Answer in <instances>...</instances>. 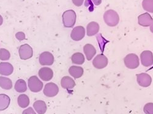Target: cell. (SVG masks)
<instances>
[{
	"instance_id": "6da1fadb",
	"label": "cell",
	"mask_w": 153,
	"mask_h": 114,
	"mask_svg": "<svg viewBox=\"0 0 153 114\" xmlns=\"http://www.w3.org/2000/svg\"><path fill=\"white\" fill-rule=\"evenodd\" d=\"M64 26L66 28H72L76 22V14L73 10H66L62 15Z\"/></svg>"
},
{
	"instance_id": "7a4b0ae2",
	"label": "cell",
	"mask_w": 153,
	"mask_h": 114,
	"mask_svg": "<svg viewBox=\"0 0 153 114\" xmlns=\"http://www.w3.org/2000/svg\"><path fill=\"white\" fill-rule=\"evenodd\" d=\"M104 19L108 26L111 27L116 26L120 21V17L118 13L116 11L111 9L105 12Z\"/></svg>"
},
{
	"instance_id": "3957f363",
	"label": "cell",
	"mask_w": 153,
	"mask_h": 114,
	"mask_svg": "<svg viewBox=\"0 0 153 114\" xmlns=\"http://www.w3.org/2000/svg\"><path fill=\"white\" fill-rule=\"evenodd\" d=\"M125 65L129 69H135L140 64L139 58L135 54H129L127 55L124 59Z\"/></svg>"
},
{
	"instance_id": "277c9868",
	"label": "cell",
	"mask_w": 153,
	"mask_h": 114,
	"mask_svg": "<svg viewBox=\"0 0 153 114\" xmlns=\"http://www.w3.org/2000/svg\"><path fill=\"white\" fill-rule=\"evenodd\" d=\"M28 87L31 92L37 93L42 89L43 83L36 76H33L28 79Z\"/></svg>"
},
{
	"instance_id": "5b68a950",
	"label": "cell",
	"mask_w": 153,
	"mask_h": 114,
	"mask_svg": "<svg viewBox=\"0 0 153 114\" xmlns=\"http://www.w3.org/2000/svg\"><path fill=\"white\" fill-rule=\"evenodd\" d=\"M19 56L22 60H27L32 57L33 55V50L28 44L22 45L19 49Z\"/></svg>"
},
{
	"instance_id": "8992f818",
	"label": "cell",
	"mask_w": 153,
	"mask_h": 114,
	"mask_svg": "<svg viewBox=\"0 0 153 114\" xmlns=\"http://www.w3.org/2000/svg\"><path fill=\"white\" fill-rule=\"evenodd\" d=\"M108 60L107 57L102 54H100L97 55L93 61V66L97 69H102L107 67L108 65Z\"/></svg>"
},
{
	"instance_id": "52a82bcc",
	"label": "cell",
	"mask_w": 153,
	"mask_h": 114,
	"mask_svg": "<svg viewBox=\"0 0 153 114\" xmlns=\"http://www.w3.org/2000/svg\"><path fill=\"white\" fill-rule=\"evenodd\" d=\"M59 92L58 85L53 82H50L45 85L44 94L47 97H54Z\"/></svg>"
},
{
	"instance_id": "ba28073f",
	"label": "cell",
	"mask_w": 153,
	"mask_h": 114,
	"mask_svg": "<svg viewBox=\"0 0 153 114\" xmlns=\"http://www.w3.org/2000/svg\"><path fill=\"white\" fill-rule=\"evenodd\" d=\"M39 61L41 65H52L54 62V57L51 53L45 51L40 54Z\"/></svg>"
},
{
	"instance_id": "9c48e42d",
	"label": "cell",
	"mask_w": 153,
	"mask_h": 114,
	"mask_svg": "<svg viewBox=\"0 0 153 114\" xmlns=\"http://www.w3.org/2000/svg\"><path fill=\"white\" fill-rule=\"evenodd\" d=\"M140 59L142 65L149 67L153 64V54L151 51H144L140 54Z\"/></svg>"
},
{
	"instance_id": "30bf717a",
	"label": "cell",
	"mask_w": 153,
	"mask_h": 114,
	"mask_svg": "<svg viewBox=\"0 0 153 114\" xmlns=\"http://www.w3.org/2000/svg\"><path fill=\"white\" fill-rule=\"evenodd\" d=\"M137 81L140 86L148 87L151 84L152 78L148 74L143 73L137 75Z\"/></svg>"
},
{
	"instance_id": "8fae6325",
	"label": "cell",
	"mask_w": 153,
	"mask_h": 114,
	"mask_svg": "<svg viewBox=\"0 0 153 114\" xmlns=\"http://www.w3.org/2000/svg\"><path fill=\"white\" fill-rule=\"evenodd\" d=\"M85 35V29L82 26H76L74 28L71 34V37L72 39L75 41H80L83 39V37Z\"/></svg>"
},
{
	"instance_id": "7c38bea8",
	"label": "cell",
	"mask_w": 153,
	"mask_h": 114,
	"mask_svg": "<svg viewBox=\"0 0 153 114\" xmlns=\"http://www.w3.org/2000/svg\"><path fill=\"white\" fill-rule=\"evenodd\" d=\"M38 74H39L40 78L44 81H49L53 77V70L48 67L41 68Z\"/></svg>"
},
{
	"instance_id": "4fadbf2b",
	"label": "cell",
	"mask_w": 153,
	"mask_h": 114,
	"mask_svg": "<svg viewBox=\"0 0 153 114\" xmlns=\"http://www.w3.org/2000/svg\"><path fill=\"white\" fill-rule=\"evenodd\" d=\"M152 18L148 13H145L140 15L138 17V22L140 26L143 27H148L151 25Z\"/></svg>"
},
{
	"instance_id": "5bb4252c",
	"label": "cell",
	"mask_w": 153,
	"mask_h": 114,
	"mask_svg": "<svg viewBox=\"0 0 153 114\" xmlns=\"http://www.w3.org/2000/svg\"><path fill=\"white\" fill-rule=\"evenodd\" d=\"M14 71V67L8 62L0 63V74L4 76H9Z\"/></svg>"
},
{
	"instance_id": "9a60e30c",
	"label": "cell",
	"mask_w": 153,
	"mask_h": 114,
	"mask_svg": "<svg viewBox=\"0 0 153 114\" xmlns=\"http://www.w3.org/2000/svg\"><path fill=\"white\" fill-rule=\"evenodd\" d=\"M83 51L88 60H91L96 54V49L91 44H86L83 47Z\"/></svg>"
},
{
	"instance_id": "2e32d148",
	"label": "cell",
	"mask_w": 153,
	"mask_h": 114,
	"mask_svg": "<svg viewBox=\"0 0 153 114\" xmlns=\"http://www.w3.org/2000/svg\"><path fill=\"white\" fill-rule=\"evenodd\" d=\"M99 25L97 22L92 21L88 23L86 27V34L88 36H93L98 33L99 31Z\"/></svg>"
},
{
	"instance_id": "e0dca14e",
	"label": "cell",
	"mask_w": 153,
	"mask_h": 114,
	"mask_svg": "<svg viewBox=\"0 0 153 114\" xmlns=\"http://www.w3.org/2000/svg\"><path fill=\"white\" fill-rule=\"evenodd\" d=\"M61 85L63 88L71 90L75 86V82L72 78L69 76L63 77L61 81Z\"/></svg>"
},
{
	"instance_id": "ac0fdd59",
	"label": "cell",
	"mask_w": 153,
	"mask_h": 114,
	"mask_svg": "<svg viewBox=\"0 0 153 114\" xmlns=\"http://www.w3.org/2000/svg\"><path fill=\"white\" fill-rule=\"evenodd\" d=\"M83 68L81 67L71 66L69 69V73L75 79L81 78L83 74Z\"/></svg>"
},
{
	"instance_id": "d6986e66",
	"label": "cell",
	"mask_w": 153,
	"mask_h": 114,
	"mask_svg": "<svg viewBox=\"0 0 153 114\" xmlns=\"http://www.w3.org/2000/svg\"><path fill=\"white\" fill-rule=\"evenodd\" d=\"M35 110L39 114H44L47 111V105L44 101L38 100L33 104Z\"/></svg>"
},
{
	"instance_id": "ffe728a7",
	"label": "cell",
	"mask_w": 153,
	"mask_h": 114,
	"mask_svg": "<svg viewBox=\"0 0 153 114\" xmlns=\"http://www.w3.org/2000/svg\"><path fill=\"white\" fill-rule=\"evenodd\" d=\"M10 99L5 94H0V111L6 109L10 104Z\"/></svg>"
},
{
	"instance_id": "44dd1931",
	"label": "cell",
	"mask_w": 153,
	"mask_h": 114,
	"mask_svg": "<svg viewBox=\"0 0 153 114\" xmlns=\"http://www.w3.org/2000/svg\"><path fill=\"white\" fill-rule=\"evenodd\" d=\"M17 102L20 107L25 108L30 105V98L27 95L22 94L19 96Z\"/></svg>"
},
{
	"instance_id": "7402d4cb",
	"label": "cell",
	"mask_w": 153,
	"mask_h": 114,
	"mask_svg": "<svg viewBox=\"0 0 153 114\" xmlns=\"http://www.w3.org/2000/svg\"><path fill=\"white\" fill-rule=\"evenodd\" d=\"M15 90L19 93H23L26 92L27 90V86L26 82L23 79H19L17 81L15 84Z\"/></svg>"
},
{
	"instance_id": "603a6c76",
	"label": "cell",
	"mask_w": 153,
	"mask_h": 114,
	"mask_svg": "<svg viewBox=\"0 0 153 114\" xmlns=\"http://www.w3.org/2000/svg\"><path fill=\"white\" fill-rule=\"evenodd\" d=\"M0 87L5 90H10L12 87V81L6 77H0Z\"/></svg>"
},
{
	"instance_id": "cb8c5ba5",
	"label": "cell",
	"mask_w": 153,
	"mask_h": 114,
	"mask_svg": "<svg viewBox=\"0 0 153 114\" xmlns=\"http://www.w3.org/2000/svg\"><path fill=\"white\" fill-rule=\"evenodd\" d=\"M71 60L74 64L77 65H82L85 62V56L82 53H76L72 56Z\"/></svg>"
},
{
	"instance_id": "d4e9b609",
	"label": "cell",
	"mask_w": 153,
	"mask_h": 114,
	"mask_svg": "<svg viewBox=\"0 0 153 114\" xmlns=\"http://www.w3.org/2000/svg\"><path fill=\"white\" fill-rule=\"evenodd\" d=\"M142 6L145 10L153 13V0H143Z\"/></svg>"
},
{
	"instance_id": "484cf974",
	"label": "cell",
	"mask_w": 153,
	"mask_h": 114,
	"mask_svg": "<svg viewBox=\"0 0 153 114\" xmlns=\"http://www.w3.org/2000/svg\"><path fill=\"white\" fill-rule=\"evenodd\" d=\"M10 57V54L8 50L1 48L0 49V60H8Z\"/></svg>"
},
{
	"instance_id": "4316f807",
	"label": "cell",
	"mask_w": 153,
	"mask_h": 114,
	"mask_svg": "<svg viewBox=\"0 0 153 114\" xmlns=\"http://www.w3.org/2000/svg\"><path fill=\"white\" fill-rule=\"evenodd\" d=\"M143 111L145 114H153V103H149L145 104Z\"/></svg>"
},
{
	"instance_id": "83f0119b",
	"label": "cell",
	"mask_w": 153,
	"mask_h": 114,
	"mask_svg": "<svg viewBox=\"0 0 153 114\" xmlns=\"http://www.w3.org/2000/svg\"><path fill=\"white\" fill-rule=\"evenodd\" d=\"M16 37L17 39L20 40H23L25 39V34L23 32H19L16 34Z\"/></svg>"
},
{
	"instance_id": "f1b7e54d",
	"label": "cell",
	"mask_w": 153,
	"mask_h": 114,
	"mask_svg": "<svg viewBox=\"0 0 153 114\" xmlns=\"http://www.w3.org/2000/svg\"><path fill=\"white\" fill-rule=\"evenodd\" d=\"M22 114H36L32 107H28L23 111Z\"/></svg>"
},
{
	"instance_id": "f546056e",
	"label": "cell",
	"mask_w": 153,
	"mask_h": 114,
	"mask_svg": "<svg viewBox=\"0 0 153 114\" xmlns=\"http://www.w3.org/2000/svg\"><path fill=\"white\" fill-rule=\"evenodd\" d=\"M84 0H72V2L74 3V5H75L76 6L80 7L81 6L83 3Z\"/></svg>"
},
{
	"instance_id": "4dcf8cb0",
	"label": "cell",
	"mask_w": 153,
	"mask_h": 114,
	"mask_svg": "<svg viewBox=\"0 0 153 114\" xmlns=\"http://www.w3.org/2000/svg\"><path fill=\"white\" fill-rule=\"evenodd\" d=\"M92 1L94 3V4L96 6H99L101 4L102 0H92Z\"/></svg>"
},
{
	"instance_id": "1f68e13d",
	"label": "cell",
	"mask_w": 153,
	"mask_h": 114,
	"mask_svg": "<svg viewBox=\"0 0 153 114\" xmlns=\"http://www.w3.org/2000/svg\"><path fill=\"white\" fill-rule=\"evenodd\" d=\"M150 31L152 33H153V19H152V22H151V25H150Z\"/></svg>"
},
{
	"instance_id": "d6a6232c",
	"label": "cell",
	"mask_w": 153,
	"mask_h": 114,
	"mask_svg": "<svg viewBox=\"0 0 153 114\" xmlns=\"http://www.w3.org/2000/svg\"><path fill=\"white\" fill-rule=\"evenodd\" d=\"M3 18L2 17V16L0 15V26L3 24Z\"/></svg>"
}]
</instances>
